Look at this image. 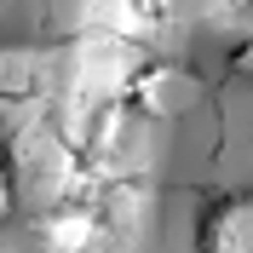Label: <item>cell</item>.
Wrapping results in <instances>:
<instances>
[{
    "instance_id": "obj_6",
    "label": "cell",
    "mask_w": 253,
    "mask_h": 253,
    "mask_svg": "<svg viewBox=\"0 0 253 253\" xmlns=\"http://www.w3.org/2000/svg\"><path fill=\"white\" fill-rule=\"evenodd\" d=\"M6 213H12V173L0 167V224H6Z\"/></svg>"
},
{
    "instance_id": "obj_2",
    "label": "cell",
    "mask_w": 253,
    "mask_h": 253,
    "mask_svg": "<svg viewBox=\"0 0 253 253\" xmlns=\"http://www.w3.org/2000/svg\"><path fill=\"white\" fill-rule=\"evenodd\" d=\"M41 248L46 253H98L104 248V219L86 202H58L41 219Z\"/></svg>"
},
{
    "instance_id": "obj_4",
    "label": "cell",
    "mask_w": 253,
    "mask_h": 253,
    "mask_svg": "<svg viewBox=\"0 0 253 253\" xmlns=\"http://www.w3.org/2000/svg\"><path fill=\"white\" fill-rule=\"evenodd\" d=\"M126 12L138 17V23H156V17L173 12V0H126Z\"/></svg>"
},
{
    "instance_id": "obj_3",
    "label": "cell",
    "mask_w": 253,
    "mask_h": 253,
    "mask_svg": "<svg viewBox=\"0 0 253 253\" xmlns=\"http://www.w3.org/2000/svg\"><path fill=\"white\" fill-rule=\"evenodd\" d=\"M126 92H132V110H144V115H178L196 104V81L178 63H144Z\"/></svg>"
},
{
    "instance_id": "obj_1",
    "label": "cell",
    "mask_w": 253,
    "mask_h": 253,
    "mask_svg": "<svg viewBox=\"0 0 253 253\" xmlns=\"http://www.w3.org/2000/svg\"><path fill=\"white\" fill-rule=\"evenodd\" d=\"M202 253H253V190L219 196L202 213Z\"/></svg>"
},
{
    "instance_id": "obj_7",
    "label": "cell",
    "mask_w": 253,
    "mask_h": 253,
    "mask_svg": "<svg viewBox=\"0 0 253 253\" xmlns=\"http://www.w3.org/2000/svg\"><path fill=\"white\" fill-rule=\"evenodd\" d=\"M242 6H253V0H242Z\"/></svg>"
},
{
    "instance_id": "obj_5",
    "label": "cell",
    "mask_w": 253,
    "mask_h": 253,
    "mask_svg": "<svg viewBox=\"0 0 253 253\" xmlns=\"http://www.w3.org/2000/svg\"><path fill=\"white\" fill-rule=\"evenodd\" d=\"M230 69H236L242 81H253V35H248V41H242L236 52H230Z\"/></svg>"
}]
</instances>
